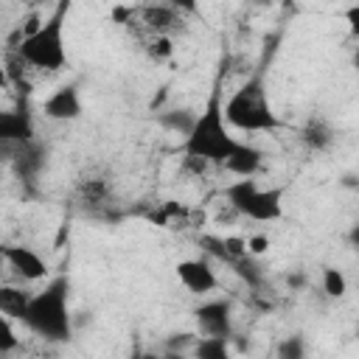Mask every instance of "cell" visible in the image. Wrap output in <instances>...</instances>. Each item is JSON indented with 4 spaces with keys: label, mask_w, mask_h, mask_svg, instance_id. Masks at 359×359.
<instances>
[{
    "label": "cell",
    "mask_w": 359,
    "mask_h": 359,
    "mask_svg": "<svg viewBox=\"0 0 359 359\" xmlns=\"http://www.w3.org/2000/svg\"><path fill=\"white\" fill-rule=\"evenodd\" d=\"M241 140H236L227 129V121H224V104H222V90H219V81L205 104V109L196 115L194 121V129L188 132V137L182 140V151L188 157H199L205 163H216V165H224L230 160V154L238 149Z\"/></svg>",
    "instance_id": "obj_1"
},
{
    "label": "cell",
    "mask_w": 359,
    "mask_h": 359,
    "mask_svg": "<svg viewBox=\"0 0 359 359\" xmlns=\"http://www.w3.org/2000/svg\"><path fill=\"white\" fill-rule=\"evenodd\" d=\"M67 278L59 275L53 278L42 292L31 297L28 314H25V328L34 331L36 337L48 342H67L73 334V320H70V306H67Z\"/></svg>",
    "instance_id": "obj_2"
},
{
    "label": "cell",
    "mask_w": 359,
    "mask_h": 359,
    "mask_svg": "<svg viewBox=\"0 0 359 359\" xmlns=\"http://www.w3.org/2000/svg\"><path fill=\"white\" fill-rule=\"evenodd\" d=\"M70 3H59L50 17L25 39L17 45V59L28 67L56 73L67 65V50H65V22H67Z\"/></svg>",
    "instance_id": "obj_3"
},
{
    "label": "cell",
    "mask_w": 359,
    "mask_h": 359,
    "mask_svg": "<svg viewBox=\"0 0 359 359\" xmlns=\"http://www.w3.org/2000/svg\"><path fill=\"white\" fill-rule=\"evenodd\" d=\"M224 121L233 129L241 132H272L280 126L278 115L272 112L264 90V79L252 76L247 79L227 101H224Z\"/></svg>",
    "instance_id": "obj_4"
},
{
    "label": "cell",
    "mask_w": 359,
    "mask_h": 359,
    "mask_svg": "<svg viewBox=\"0 0 359 359\" xmlns=\"http://www.w3.org/2000/svg\"><path fill=\"white\" fill-rule=\"evenodd\" d=\"M224 196L250 222H278L283 216V188H258L255 180H236L224 188Z\"/></svg>",
    "instance_id": "obj_5"
},
{
    "label": "cell",
    "mask_w": 359,
    "mask_h": 359,
    "mask_svg": "<svg viewBox=\"0 0 359 359\" xmlns=\"http://www.w3.org/2000/svg\"><path fill=\"white\" fill-rule=\"evenodd\" d=\"M202 337H233V309L227 300H208L194 309Z\"/></svg>",
    "instance_id": "obj_6"
},
{
    "label": "cell",
    "mask_w": 359,
    "mask_h": 359,
    "mask_svg": "<svg viewBox=\"0 0 359 359\" xmlns=\"http://www.w3.org/2000/svg\"><path fill=\"white\" fill-rule=\"evenodd\" d=\"M177 280L191 292V294H210L219 286V278L213 266L205 258H185L177 264Z\"/></svg>",
    "instance_id": "obj_7"
},
{
    "label": "cell",
    "mask_w": 359,
    "mask_h": 359,
    "mask_svg": "<svg viewBox=\"0 0 359 359\" xmlns=\"http://www.w3.org/2000/svg\"><path fill=\"white\" fill-rule=\"evenodd\" d=\"M3 261H6L22 280H42V278L48 275L45 258H42L36 250L25 247V244H6V247H3Z\"/></svg>",
    "instance_id": "obj_8"
},
{
    "label": "cell",
    "mask_w": 359,
    "mask_h": 359,
    "mask_svg": "<svg viewBox=\"0 0 359 359\" xmlns=\"http://www.w3.org/2000/svg\"><path fill=\"white\" fill-rule=\"evenodd\" d=\"M42 112L50 121H76L81 115V95L76 84H62L42 101Z\"/></svg>",
    "instance_id": "obj_9"
},
{
    "label": "cell",
    "mask_w": 359,
    "mask_h": 359,
    "mask_svg": "<svg viewBox=\"0 0 359 359\" xmlns=\"http://www.w3.org/2000/svg\"><path fill=\"white\" fill-rule=\"evenodd\" d=\"M135 17L151 31V36H171V31H177L182 22L174 6H143L135 8Z\"/></svg>",
    "instance_id": "obj_10"
},
{
    "label": "cell",
    "mask_w": 359,
    "mask_h": 359,
    "mask_svg": "<svg viewBox=\"0 0 359 359\" xmlns=\"http://www.w3.org/2000/svg\"><path fill=\"white\" fill-rule=\"evenodd\" d=\"M0 140L28 146L34 140V121L25 109H6L0 112Z\"/></svg>",
    "instance_id": "obj_11"
},
{
    "label": "cell",
    "mask_w": 359,
    "mask_h": 359,
    "mask_svg": "<svg viewBox=\"0 0 359 359\" xmlns=\"http://www.w3.org/2000/svg\"><path fill=\"white\" fill-rule=\"evenodd\" d=\"M261 163H264V151L250 146V143H238V149L230 154V160L224 163V168L241 180H252L258 171H261Z\"/></svg>",
    "instance_id": "obj_12"
},
{
    "label": "cell",
    "mask_w": 359,
    "mask_h": 359,
    "mask_svg": "<svg viewBox=\"0 0 359 359\" xmlns=\"http://www.w3.org/2000/svg\"><path fill=\"white\" fill-rule=\"evenodd\" d=\"M31 292L20 289V286H0V314L8 320H20L25 323L28 306H31Z\"/></svg>",
    "instance_id": "obj_13"
},
{
    "label": "cell",
    "mask_w": 359,
    "mask_h": 359,
    "mask_svg": "<svg viewBox=\"0 0 359 359\" xmlns=\"http://www.w3.org/2000/svg\"><path fill=\"white\" fill-rule=\"evenodd\" d=\"M233 337H199L194 345V359H233Z\"/></svg>",
    "instance_id": "obj_14"
},
{
    "label": "cell",
    "mask_w": 359,
    "mask_h": 359,
    "mask_svg": "<svg viewBox=\"0 0 359 359\" xmlns=\"http://www.w3.org/2000/svg\"><path fill=\"white\" fill-rule=\"evenodd\" d=\"M194 121H196V115H194L191 109H165V112L157 115V123H160L163 129H171V132L182 135V140H185L188 132L194 129Z\"/></svg>",
    "instance_id": "obj_15"
},
{
    "label": "cell",
    "mask_w": 359,
    "mask_h": 359,
    "mask_svg": "<svg viewBox=\"0 0 359 359\" xmlns=\"http://www.w3.org/2000/svg\"><path fill=\"white\" fill-rule=\"evenodd\" d=\"M233 272H236L250 289H261V283H264V269H261L258 258H252V255L236 261V264H233Z\"/></svg>",
    "instance_id": "obj_16"
},
{
    "label": "cell",
    "mask_w": 359,
    "mask_h": 359,
    "mask_svg": "<svg viewBox=\"0 0 359 359\" xmlns=\"http://www.w3.org/2000/svg\"><path fill=\"white\" fill-rule=\"evenodd\" d=\"M303 143L309 146V149H314V151H320V149H325L328 143H331V129L323 123V121H309L306 123V129H303Z\"/></svg>",
    "instance_id": "obj_17"
},
{
    "label": "cell",
    "mask_w": 359,
    "mask_h": 359,
    "mask_svg": "<svg viewBox=\"0 0 359 359\" xmlns=\"http://www.w3.org/2000/svg\"><path fill=\"white\" fill-rule=\"evenodd\" d=\"M323 292L328 294V297H345V292H348V280H345V275H342V269H337V266H323Z\"/></svg>",
    "instance_id": "obj_18"
},
{
    "label": "cell",
    "mask_w": 359,
    "mask_h": 359,
    "mask_svg": "<svg viewBox=\"0 0 359 359\" xmlns=\"http://www.w3.org/2000/svg\"><path fill=\"white\" fill-rule=\"evenodd\" d=\"M278 359H306V339L300 334H292L278 342Z\"/></svg>",
    "instance_id": "obj_19"
},
{
    "label": "cell",
    "mask_w": 359,
    "mask_h": 359,
    "mask_svg": "<svg viewBox=\"0 0 359 359\" xmlns=\"http://www.w3.org/2000/svg\"><path fill=\"white\" fill-rule=\"evenodd\" d=\"M171 53H174L171 36H151V39L146 42V56H149L151 62H165V59H171Z\"/></svg>",
    "instance_id": "obj_20"
},
{
    "label": "cell",
    "mask_w": 359,
    "mask_h": 359,
    "mask_svg": "<svg viewBox=\"0 0 359 359\" xmlns=\"http://www.w3.org/2000/svg\"><path fill=\"white\" fill-rule=\"evenodd\" d=\"M222 241H224V255H227V264H230V266H233L236 261H241V258L250 255V252H247V238H241V236H224Z\"/></svg>",
    "instance_id": "obj_21"
},
{
    "label": "cell",
    "mask_w": 359,
    "mask_h": 359,
    "mask_svg": "<svg viewBox=\"0 0 359 359\" xmlns=\"http://www.w3.org/2000/svg\"><path fill=\"white\" fill-rule=\"evenodd\" d=\"M0 353L3 356H8L17 345H20V339H17V334H14V328H11V320L8 317H3V323H0Z\"/></svg>",
    "instance_id": "obj_22"
},
{
    "label": "cell",
    "mask_w": 359,
    "mask_h": 359,
    "mask_svg": "<svg viewBox=\"0 0 359 359\" xmlns=\"http://www.w3.org/2000/svg\"><path fill=\"white\" fill-rule=\"evenodd\" d=\"M196 339H199V337H194V334H171V339H165V348H168L171 353L182 351V348H191V351H194Z\"/></svg>",
    "instance_id": "obj_23"
},
{
    "label": "cell",
    "mask_w": 359,
    "mask_h": 359,
    "mask_svg": "<svg viewBox=\"0 0 359 359\" xmlns=\"http://www.w3.org/2000/svg\"><path fill=\"white\" fill-rule=\"evenodd\" d=\"M81 194H84L90 202H98V199H104L107 185H104L101 180H90V182H84V185H81Z\"/></svg>",
    "instance_id": "obj_24"
},
{
    "label": "cell",
    "mask_w": 359,
    "mask_h": 359,
    "mask_svg": "<svg viewBox=\"0 0 359 359\" xmlns=\"http://www.w3.org/2000/svg\"><path fill=\"white\" fill-rule=\"evenodd\" d=\"M266 250H269V238H266V236H250V238H247V252H250L252 258L264 255Z\"/></svg>",
    "instance_id": "obj_25"
},
{
    "label": "cell",
    "mask_w": 359,
    "mask_h": 359,
    "mask_svg": "<svg viewBox=\"0 0 359 359\" xmlns=\"http://www.w3.org/2000/svg\"><path fill=\"white\" fill-rule=\"evenodd\" d=\"M345 22H348V31L353 39H359V6H351L345 8Z\"/></svg>",
    "instance_id": "obj_26"
},
{
    "label": "cell",
    "mask_w": 359,
    "mask_h": 359,
    "mask_svg": "<svg viewBox=\"0 0 359 359\" xmlns=\"http://www.w3.org/2000/svg\"><path fill=\"white\" fill-rule=\"evenodd\" d=\"M208 165H210V163H205V160H199V157H188V154H185V160H182V168L191 171V174H202Z\"/></svg>",
    "instance_id": "obj_27"
},
{
    "label": "cell",
    "mask_w": 359,
    "mask_h": 359,
    "mask_svg": "<svg viewBox=\"0 0 359 359\" xmlns=\"http://www.w3.org/2000/svg\"><path fill=\"white\" fill-rule=\"evenodd\" d=\"M348 241H351V247L359 252V222L351 227V233H348Z\"/></svg>",
    "instance_id": "obj_28"
},
{
    "label": "cell",
    "mask_w": 359,
    "mask_h": 359,
    "mask_svg": "<svg viewBox=\"0 0 359 359\" xmlns=\"http://www.w3.org/2000/svg\"><path fill=\"white\" fill-rule=\"evenodd\" d=\"M289 286H303V275H289Z\"/></svg>",
    "instance_id": "obj_29"
},
{
    "label": "cell",
    "mask_w": 359,
    "mask_h": 359,
    "mask_svg": "<svg viewBox=\"0 0 359 359\" xmlns=\"http://www.w3.org/2000/svg\"><path fill=\"white\" fill-rule=\"evenodd\" d=\"M342 185H351V188H359V180H356V177H345V180H342Z\"/></svg>",
    "instance_id": "obj_30"
},
{
    "label": "cell",
    "mask_w": 359,
    "mask_h": 359,
    "mask_svg": "<svg viewBox=\"0 0 359 359\" xmlns=\"http://www.w3.org/2000/svg\"><path fill=\"white\" fill-rule=\"evenodd\" d=\"M353 67L359 70V45H356V50H353Z\"/></svg>",
    "instance_id": "obj_31"
},
{
    "label": "cell",
    "mask_w": 359,
    "mask_h": 359,
    "mask_svg": "<svg viewBox=\"0 0 359 359\" xmlns=\"http://www.w3.org/2000/svg\"><path fill=\"white\" fill-rule=\"evenodd\" d=\"M129 359H149V356H140V353H135V356H129Z\"/></svg>",
    "instance_id": "obj_32"
},
{
    "label": "cell",
    "mask_w": 359,
    "mask_h": 359,
    "mask_svg": "<svg viewBox=\"0 0 359 359\" xmlns=\"http://www.w3.org/2000/svg\"><path fill=\"white\" fill-rule=\"evenodd\" d=\"M356 334H359V323H356Z\"/></svg>",
    "instance_id": "obj_33"
}]
</instances>
